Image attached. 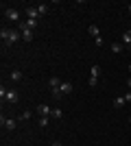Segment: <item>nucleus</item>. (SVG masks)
<instances>
[{
  "label": "nucleus",
  "instance_id": "obj_1",
  "mask_svg": "<svg viewBox=\"0 0 131 146\" xmlns=\"http://www.w3.org/2000/svg\"><path fill=\"white\" fill-rule=\"evenodd\" d=\"M20 37H22L20 29H2V31H0V39H2L7 46H11V44L20 42Z\"/></svg>",
  "mask_w": 131,
  "mask_h": 146
},
{
  "label": "nucleus",
  "instance_id": "obj_2",
  "mask_svg": "<svg viewBox=\"0 0 131 146\" xmlns=\"http://www.w3.org/2000/svg\"><path fill=\"white\" fill-rule=\"evenodd\" d=\"M5 18L9 22H20V11L13 9V7H9V9H5Z\"/></svg>",
  "mask_w": 131,
  "mask_h": 146
},
{
  "label": "nucleus",
  "instance_id": "obj_3",
  "mask_svg": "<svg viewBox=\"0 0 131 146\" xmlns=\"http://www.w3.org/2000/svg\"><path fill=\"white\" fill-rule=\"evenodd\" d=\"M5 100L7 103H11V105H15L20 100V94H18V90H7V96H5Z\"/></svg>",
  "mask_w": 131,
  "mask_h": 146
},
{
  "label": "nucleus",
  "instance_id": "obj_4",
  "mask_svg": "<svg viewBox=\"0 0 131 146\" xmlns=\"http://www.w3.org/2000/svg\"><path fill=\"white\" fill-rule=\"evenodd\" d=\"M98 72H100V68L94 63V66H92V72H90V85H92V87L98 83Z\"/></svg>",
  "mask_w": 131,
  "mask_h": 146
},
{
  "label": "nucleus",
  "instance_id": "obj_5",
  "mask_svg": "<svg viewBox=\"0 0 131 146\" xmlns=\"http://www.w3.org/2000/svg\"><path fill=\"white\" fill-rule=\"evenodd\" d=\"M37 24H39V20H31V18H26L24 22H20L18 26H22V29H29V31H33V29H37Z\"/></svg>",
  "mask_w": 131,
  "mask_h": 146
},
{
  "label": "nucleus",
  "instance_id": "obj_6",
  "mask_svg": "<svg viewBox=\"0 0 131 146\" xmlns=\"http://www.w3.org/2000/svg\"><path fill=\"white\" fill-rule=\"evenodd\" d=\"M37 113L42 118H50V113H53V107H48V105H37Z\"/></svg>",
  "mask_w": 131,
  "mask_h": 146
},
{
  "label": "nucleus",
  "instance_id": "obj_7",
  "mask_svg": "<svg viewBox=\"0 0 131 146\" xmlns=\"http://www.w3.org/2000/svg\"><path fill=\"white\" fill-rule=\"evenodd\" d=\"M0 122H2V127L7 129V131H13V129H15V120H11V118H0Z\"/></svg>",
  "mask_w": 131,
  "mask_h": 146
},
{
  "label": "nucleus",
  "instance_id": "obj_8",
  "mask_svg": "<svg viewBox=\"0 0 131 146\" xmlns=\"http://www.w3.org/2000/svg\"><path fill=\"white\" fill-rule=\"evenodd\" d=\"M26 18H31V20H37L39 18V11H37V7H26Z\"/></svg>",
  "mask_w": 131,
  "mask_h": 146
},
{
  "label": "nucleus",
  "instance_id": "obj_9",
  "mask_svg": "<svg viewBox=\"0 0 131 146\" xmlns=\"http://www.w3.org/2000/svg\"><path fill=\"white\" fill-rule=\"evenodd\" d=\"M59 90H61V94H63V96H66V94H72V83H68V81H61Z\"/></svg>",
  "mask_w": 131,
  "mask_h": 146
},
{
  "label": "nucleus",
  "instance_id": "obj_10",
  "mask_svg": "<svg viewBox=\"0 0 131 146\" xmlns=\"http://www.w3.org/2000/svg\"><path fill=\"white\" fill-rule=\"evenodd\" d=\"M18 29H20V33H22V39H24V42H31V39H33V31L22 29V26H18Z\"/></svg>",
  "mask_w": 131,
  "mask_h": 146
},
{
  "label": "nucleus",
  "instance_id": "obj_11",
  "mask_svg": "<svg viewBox=\"0 0 131 146\" xmlns=\"http://www.w3.org/2000/svg\"><path fill=\"white\" fill-rule=\"evenodd\" d=\"M122 46L131 48V31H125V33H122Z\"/></svg>",
  "mask_w": 131,
  "mask_h": 146
},
{
  "label": "nucleus",
  "instance_id": "obj_12",
  "mask_svg": "<svg viewBox=\"0 0 131 146\" xmlns=\"http://www.w3.org/2000/svg\"><path fill=\"white\" fill-rule=\"evenodd\" d=\"M50 96L55 98V100H61L63 94H61V90H59V87H53V90H50Z\"/></svg>",
  "mask_w": 131,
  "mask_h": 146
},
{
  "label": "nucleus",
  "instance_id": "obj_13",
  "mask_svg": "<svg viewBox=\"0 0 131 146\" xmlns=\"http://www.w3.org/2000/svg\"><path fill=\"white\" fill-rule=\"evenodd\" d=\"M9 79L18 83V81H22V72H20V70H11V74H9Z\"/></svg>",
  "mask_w": 131,
  "mask_h": 146
},
{
  "label": "nucleus",
  "instance_id": "obj_14",
  "mask_svg": "<svg viewBox=\"0 0 131 146\" xmlns=\"http://www.w3.org/2000/svg\"><path fill=\"white\" fill-rule=\"evenodd\" d=\"M87 33H90V35H92L94 37V39H96V37H100V29H98V26H90V29H87Z\"/></svg>",
  "mask_w": 131,
  "mask_h": 146
},
{
  "label": "nucleus",
  "instance_id": "obj_15",
  "mask_svg": "<svg viewBox=\"0 0 131 146\" xmlns=\"http://www.w3.org/2000/svg\"><path fill=\"white\" fill-rule=\"evenodd\" d=\"M125 96H118V98H114V107H116V109H120V107H125Z\"/></svg>",
  "mask_w": 131,
  "mask_h": 146
},
{
  "label": "nucleus",
  "instance_id": "obj_16",
  "mask_svg": "<svg viewBox=\"0 0 131 146\" xmlns=\"http://www.w3.org/2000/svg\"><path fill=\"white\" fill-rule=\"evenodd\" d=\"M48 85H50V90H53V87H59V85H61L59 76H50V79H48Z\"/></svg>",
  "mask_w": 131,
  "mask_h": 146
},
{
  "label": "nucleus",
  "instance_id": "obj_17",
  "mask_svg": "<svg viewBox=\"0 0 131 146\" xmlns=\"http://www.w3.org/2000/svg\"><path fill=\"white\" fill-rule=\"evenodd\" d=\"M61 116H63V111L59 109V107H55V109H53V113H50V118H53V120H61Z\"/></svg>",
  "mask_w": 131,
  "mask_h": 146
},
{
  "label": "nucleus",
  "instance_id": "obj_18",
  "mask_svg": "<svg viewBox=\"0 0 131 146\" xmlns=\"http://www.w3.org/2000/svg\"><path fill=\"white\" fill-rule=\"evenodd\" d=\"M122 48H125V46H122V42H114V44H112V52H116V55H118V52H122Z\"/></svg>",
  "mask_w": 131,
  "mask_h": 146
},
{
  "label": "nucleus",
  "instance_id": "obj_19",
  "mask_svg": "<svg viewBox=\"0 0 131 146\" xmlns=\"http://www.w3.org/2000/svg\"><path fill=\"white\" fill-rule=\"evenodd\" d=\"M37 11H39V15H44V13L48 11V5H44V2H42V5H37Z\"/></svg>",
  "mask_w": 131,
  "mask_h": 146
},
{
  "label": "nucleus",
  "instance_id": "obj_20",
  "mask_svg": "<svg viewBox=\"0 0 131 146\" xmlns=\"http://www.w3.org/2000/svg\"><path fill=\"white\" fill-rule=\"evenodd\" d=\"M39 127H42V129L48 127V118H39Z\"/></svg>",
  "mask_w": 131,
  "mask_h": 146
},
{
  "label": "nucleus",
  "instance_id": "obj_21",
  "mask_svg": "<svg viewBox=\"0 0 131 146\" xmlns=\"http://www.w3.org/2000/svg\"><path fill=\"white\" fill-rule=\"evenodd\" d=\"M31 116H33V111H22V116H20V118H22V120H29Z\"/></svg>",
  "mask_w": 131,
  "mask_h": 146
},
{
  "label": "nucleus",
  "instance_id": "obj_22",
  "mask_svg": "<svg viewBox=\"0 0 131 146\" xmlns=\"http://www.w3.org/2000/svg\"><path fill=\"white\" fill-rule=\"evenodd\" d=\"M94 44H96V46H103V44H105V39H103V37H96V39H94Z\"/></svg>",
  "mask_w": 131,
  "mask_h": 146
},
{
  "label": "nucleus",
  "instance_id": "obj_23",
  "mask_svg": "<svg viewBox=\"0 0 131 146\" xmlns=\"http://www.w3.org/2000/svg\"><path fill=\"white\" fill-rule=\"evenodd\" d=\"M122 96H125V100H127V103H131V94H122Z\"/></svg>",
  "mask_w": 131,
  "mask_h": 146
},
{
  "label": "nucleus",
  "instance_id": "obj_24",
  "mask_svg": "<svg viewBox=\"0 0 131 146\" xmlns=\"http://www.w3.org/2000/svg\"><path fill=\"white\" fill-rule=\"evenodd\" d=\"M127 85H129V90H131V76H129V79H127Z\"/></svg>",
  "mask_w": 131,
  "mask_h": 146
},
{
  "label": "nucleus",
  "instance_id": "obj_25",
  "mask_svg": "<svg viewBox=\"0 0 131 146\" xmlns=\"http://www.w3.org/2000/svg\"><path fill=\"white\" fill-rule=\"evenodd\" d=\"M53 146H63V144H61V142H55V144H53Z\"/></svg>",
  "mask_w": 131,
  "mask_h": 146
},
{
  "label": "nucleus",
  "instance_id": "obj_26",
  "mask_svg": "<svg viewBox=\"0 0 131 146\" xmlns=\"http://www.w3.org/2000/svg\"><path fill=\"white\" fill-rule=\"evenodd\" d=\"M127 9H129V13H131V2H129V5H127Z\"/></svg>",
  "mask_w": 131,
  "mask_h": 146
},
{
  "label": "nucleus",
  "instance_id": "obj_27",
  "mask_svg": "<svg viewBox=\"0 0 131 146\" xmlns=\"http://www.w3.org/2000/svg\"><path fill=\"white\" fill-rule=\"evenodd\" d=\"M127 70H129V76H131V63H129V68H127Z\"/></svg>",
  "mask_w": 131,
  "mask_h": 146
},
{
  "label": "nucleus",
  "instance_id": "obj_28",
  "mask_svg": "<svg viewBox=\"0 0 131 146\" xmlns=\"http://www.w3.org/2000/svg\"><path fill=\"white\" fill-rule=\"evenodd\" d=\"M129 122H131V116H129Z\"/></svg>",
  "mask_w": 131,
  "mask_h": 146
}]
</instances>
